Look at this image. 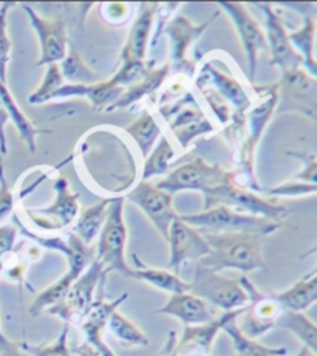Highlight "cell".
<instances>
[{
    "instance_id": "cell-3",
    "label": "cell",
    "mask_w": 317,
    "mask_h": 356,
    "mask_svg": "<svg viewBox=\"0 0 317 356\" xmlns=\"http://www.w3.org/2000/svg\"><path fill=\"white\" fill-rule=\"evenodd\" d=\"M184 223L198 229L202 234L206 232H247L266 237L280 229L282 223L270 218L243 214L227 207H213L198 212V214L180 216Z\"/></svg>"
},
{
    "instance_id": "cell-16",
    "label": "cell",
    "mask_w": 317,
    "mask_h": 356,
    "mask_svg": "<svg viewBox=\"0 0 317 356\" xmlns=\"http://www.w3.org/2000/svg\"><path fill=\"white\" fill-rule=\"evenodd\" d=\"M22 8L29 16L31 29L36 31L39 39L40 56L36 65L42 67L62 63L68 51V33L64 20L45 19L29 5H24Z\"/></svg>"
},
{
    "instance_id": "cell-25",
    "label": "cell",
    "mask_w": 317,
    "mask_h": 356,
    "mask_svg": "<svg viewBox=\"0 0 317 356\" xmlns=\"http://www.w3.org/2000/svg\"><path fill=\"white\" fill-rule=\"evenodd\" d=\"M273 294L282 310L303 313L317 300V270L308 273L288 290Z\"/></svg>"
},
{
    "instance_id": "cell-42",
    "label": "cell",
    "mask_w": 317,
    "mask_h": 356,
    "mask_svg": "<svg viewBox=\"0 0 317 356\" xmlns=\"http://www.w3.org/2000/svg\"><path fill=\"white\" fill-rule=\"evenodd\" d=\"M154 67V64L147 63H122L121 68L116 72L110 81L113 82L115 86L121 88H126L127 86H133L136 82H140L144 76H146L147 72Z\"/></svg>"
},
{
    "instance_id": "cell-10",
    "label": "cell",
    "mask_w": 317,
    "mask_h": 356,
    "mask_svg": "<svg viewBox=\"0 0 317 356\" xmlns=\"http://www.w3.org/2000/svg\"><path fill=\"white\" fill-rule=\"evenodd\" d=\"M217 15H213L208 22L202 25L192 24L188 17L175 16L170 22L164 26V33L169 38V53H170V72L184 73L188 76H194L195 73V63L189 58V51L197 39L202 36L204 30H208L211 22L216 19Z\"/></svg>"
},
{
    "instance_id": "cell-32",
    "label": "cell",
    "mask_w": 317,
    "mask_h": 356,
    "mask_svg": "<svg viewBox=\"0 0 317 356\" xmlns=\"http://www.w3.org/2000/svg\"><path fill=\"white\" fill-rule=\"evenodd\" d=\"M237 319L238 316L229 319L222 328V332H225L229 337L237 356H286L288 350L285 347H268L257 339L245 337L240 332Z\"/></svg>"
},
{
    "instance_id": "cell-13",
    "label": "cell",
    "mask_w": 317,
    "mask_h": 356,
    "mask_svg": "<svg viewBox=\"0 0 317 356\" xmlns=\"http://www.w3.org/2000/svg\"><path fill=\"white\" fill-rule=\"evenodd\" d=\"M13 222L20 234L25 236L26 238H31L33 242H36L38 246L45 250L59 251L60 254H64L68 262V270L72 275L79 277L82 273L87 270V266L95 260V248L93 246H87L82 243L73 232H70L67 237L60 236H39L36 232L30 231L25 225L20 222L17 216H13Z\"/></svg>"
},
{
    "instance_id": "cell-12",
    "label": "cell",
    "mask_w": 317,
    "mask_h": 356,
    "mask_svg": "<svg viewBox=\"0 0 317 356\" xmlns=\"http://www.w3.org/2000/svg\"><path fill=\"white\" fill-rule=\"evenodd\" d=\"M54 198L53 204L47 208H25V212L30 216L34 225H38L44 231L64 229L72 225L79 214V194L72 193L70 184L64 177H59L54 181Z\"/></svg>"
},
{
    "instance_id": "cell-39",
    "label": "cell",
    "mask_w": 317,
    "mask_h": 356,
    "mask_svg": "<svg viewBox=\"0 0 317 356\" xmlns=\"http://www.w3.org/2000/svg\"><path fill=\"white\" fill-rule=\"evenodd\" d=\"M64 86V78H62L60 68L58 64H50L44 74V79L38 87V90L30 95L29 102L33 106L45 104V102L51 101L53 95L56 93L59 88Z\"/></svg>"
},
{
    "instance_id": "cell-9",
    "label": "cell",
    "mask_w": 317,
    "mask_h": 356,
    "mask_svg": "<svg viewBox=\"0 0 317 356\" xmlns=\"http://www.w3.org/2000/svg\"><path fill=\"white\" fill-rule=\"evenodd\" d=\"M240 285L247 296V305L243 308L240 316H243L240 332L251 339L261 338L275 327V321L284 312L273 293H261L247 277L238 279Z\"/></svg>"
},
{
    "instance_id": "cell-24",
    "label": "cell",
    "mask_w": 317,
    "mask_h": 356,
    "mask_svg": "<svg viewBox=\"0 0 317 356\" xmlns=\"http://www.w3.org/2000/svg\"><path fill=\"white\" fill-rule=\"evenodd\" d=\"M202 79L209 81L211 84H213L216 92L222 95L227 102H231V106L234 107V111H236L237 115H243L247 108L252 106L250 95L245 90V87L234 76H229V74H225L223 72L217 70L212 64L203 65Z\"/></svg>"
},
{
    "instance_id": "cell-8",
    "label": "cell",
    "mask_w": 317,
    "mask_h": 356,
    "mask_svg": "<svg viewBox=\"0 0 317 356\" xmlns=\"http://www.w3.org/2000/svg\"><path fill=\"white\" fill-rule=\"evenodd\" d=\"M107 275L104 266L95 259L87 270L74 280L65 299L59 305L50 308L48 313L60 318L68 325L81 321L95 302V293L98 286H104Z\"/></svg>"
},
{
    "instance_id": "cell-48",
    "label": "cell",
    "mask_w": 317,
    "mask_h": 356,
    "mask_svg": "<svg viewBox=\"0 0 317 356\" xmlns=\"http://www.w3.org/2000/svg\"><path fill=\"white\" fill-rule=\"evenodd\" d=\"M295 356H316V352L309 350L308 347H303V346H302V348L299 350V353L295 355Z\"/></svg>"
},
{
    "instance_id": "cell-5",
    "label": "cell",
    "mask_w": 317,
    "mask_h": 356,
    "mask_svg": "<svg viewBox=\"0 0 317 356\" xmlns=\"http://www.w3.org/2000/svg\"><path fill=\"white\" fill-rule=\"evenodd\" d=\"M189 293L204 300L206 304L218 307L220 310L236 312L247 305V296L238 279L220 276L217 271L198 265L194 277L189 282Z\"/></svg>"
},
{
    "instance_id": "cell-27",
    "label": "cell",
    "mask_w": 317,
    "mask_h": 356,
    "mask_svg": "<svg viewBox=\"0 0 317 356\" xmlns=\"http://www.w3.org/2000/svg\"><path fill=\"white\" fill-rule=\"evenodd\" d=\"M169 74H170L169 63L161 67H152L146 76H144L140 82H136V84L130 86L129 88L124 90L122 97L108 108V112L116 111V108H127L130 106H133L135 102L141 101L143 98L149 97L152 93H155L158 88L164 84V81L169 78Z\"/></svg>"
},
{
    "instance_id": "cell-26",
    "label": "cell",
    "mask_w": 317,
    "mask_h": 356,
    "mask_svg": "<svg viewBox=\"0 0 317 356\" xmlns=\"http://www.w3.org/2000/svg\"><path fill=\"white\" fill-rule=\"evenodd\" d=\"M133 260V276L132 279L143 280L155 289L166 291L170 294L178 293H188L189 291V282H186L180 276L172 273L170 270H160V268H150L143 260L138 257V254H132Z\"/></svg>"
},
{
    "instance_id": "cell-49",
    "label": "cell",
    "mask_w": 317,
    "mask_h": 356,
    "mask_svg": "<svg viewBox=\"0 0 317 356\" xmlns=\"http://www.w3.org/2000/svg\"><path fill=\"white\" fill-rule=\"evenodd\" d=\"M3 271V259H0V275H2Z\"/></svg>"
},
{
    "instance_id": "cell-20",
    "label": "cell",
    "mask_w": 317,
    "mask_h": 356,
    "mask_svg": "<svg viewBox=\"0 0 317 356\" xmlns=\"http://www.w3.org/2000/svg\"><path fill=\"white\" fill-rule=\"evenodd\" d=\"M242 312L243 308L236 312H226L208 324L184 327L181 338L177 342L175 352L178 356H188L190 353H195V356H211L213 341H216L217 334L222 332L223 325L229 319L240 316Z\"/></svg>"
},
{
    "instance_id": "cell-41",
    "label": "cell",
    "mask_w": 317,
    "mask_h": 356,
    "mask_svg": "<svg viewBox=\"0 0 317 356\" xmlns=\"http://www.w3.org/2000/svg\"><path fill=\"white\" fill-rule=\"evenodd\" d=\"M13 3L0 5V82L6 84V68L11 59V40L8 36V22L6 16L13 8Z\"/></svg>"
},
{
    "instance_id": "cell-50",
    "label": "cell",
    "mask_w": 317,
    "mask_h": 356,
    "mask_svg": "<svg viewBox=\"0 0 317 356\" xmlns=\"http://www.w3.org/2000/svg\"><path fill=\"white\" fill-rule=\"evenodd\" d=\"M169 356H178V353L175 352V348H174V350H170V353H169Z\"/></svg>"
},
{
    "instance_id": "cell-19",
    "label": "cell",
    "mask_w": 317,
    "mask_h": 356,
    "mask_svg": "<svg viewBox=\"0 0 317 356\" xmlns=\"http://www.w3.org/2000/svg\"><path fill=\"white\" fill-rule=\"evenodd\" d=\"M129 299V293H122L120 298L113 300L95 299L92 307L79 321V328L86 338V344L93 347L101 356H116V353L107 346L104 341V332L108 324V319L115 310H118L124 300Z\"/></svg>"
},
{
    "instance_id": "cell-18",
    "label": "cell",
    "mask_w": 317,
    "mask_h": 356,
    "mask_svg": "<svg viewBox=\"0 0 317 356\" xmlns=\"http://www.w3.org/2000/svg\"><path fill=\"white\" fill-rule=\"evenodd\" d=\"M259 8L263 11L265 15V39L268 50H270L271 59L270 65L279 67L280 72L293 70V68H302L303 63L302 58L293 49L291 42H289L288 31L285 29L284 22L275 11L273 5L259 3Z\"/></svg>"
},
{
    "instance_id": "cell-15",
    "label": "cell",
    "mask_w": 317,
    "mask_h": 356,
    "mask_svg": "<svg viewBox=\"0 0 317 356\" xmlns=\"http://www.w3.org/2000/svg\"><path fill=\"white\" fill-rule=\"evenodd\" d=\"M220 10H223L227 17L232 20L236 31L242 42L243 50L247 58V72H250V79L256 78L257 70V58L260 51H268L266 39L263 29L252 15L247 11L243 3L236 2H220Z\"/></svg>"
},
{
    "instance_id": "cell-40",
    "label": "cell",
    "mask_w": 317,
    "mask_h": 356,
    "mask_svg": "<svg viewBox=\"0 0 317 356\" xmlns=\"http://www.w3.org/2000/svg\"><path fill=\"white\" fill-rule=\"evenodd\" d=\"M68 324L64 325L59 337L50 344L33 346L30 342H20V347L30 356H73L70 347H68Z\"/></svg>"
},
{
    "instance_id": "cell-31",
    "label": "cell",
    "mask_w": 317,
    "mask_h": 356,
    "mask_svg": "<svg viewBox=\"0 0 317 356\" xmlns=\"http://www.w3.org/2000/svg\"><path fill=\"white\" fill-rule=\"evenodd\" d=\"M0 102H2L5 112L8 115V120L13 121V124L16 126L19 135L22 136V140L26 143V146H29L30 152H36V136L39 134H50V130H42L34 126L33 122L26 118V115L20 111L16 99L13 98L10 88L6 87V84H2V82H0Z\"/></svg>"
},
{
    "instance_id": "cell-28",
    "label": "cell",
    "mask_w": 317,
    "mask_h": 356,
    "mask_svg": "<svg viewBox=\"0 0 317 356\" xmlns=\"http://www.w3.org/2000/svg\"><path fill=\"white\" fill-rule=\"evenodd\" d=\"M172 116L174 120L170 121V129L183 147H188L195 136L209 134L213 129L211 122L204 118L203 112L197 107H184Z\"/></svg>"
},
{
    "instance_id": "cell-1",
    "label": "cell",
    "mask_w": 317,
    "mask_h": 356,
    "mask_svg": "<svg viewBox=\"0 0 317 356\" xmlns=\"http://www.w3.org/2000/svg\"><path fill=\"white\" fill-rule=\"evenodd\" d=\"M204 241L209 245V254L200 260L198 265L212 271L237 270L251 273L265 270L263 238L247 232H206Z\"/></svg>"
},
{
    "instance_id": "cell-7",
    "label": "cell",
    "mask_w": 317,
    "mask_h": 356,
    "mask_svg": "<svg viewBox=\"0 0 317 356\" xmlns=\"http://www.w3.org/2000/svg\"><path fill=\"white\" fill-rule=\"evenodd\" d=\"M275 86H277V106L274 113L298 112L316 121V78L309 76L303 68H293V70L282 72V79Z\"/></svg>"
},
{
    "instance_id": "cell-4",
    "label": "cell",
    "mask_w": 317,
    "mask_h": 356,
    "mask_svg": "<svg viewBox=\"0 0 317 356\" xmlns=\"http://www.w3.org/2000/svg\"><path fill=\"white\" fill-rule=\"evenodd\" d=\"M204 211L213 207H227L243 214L270 218V220L282 223V218L286 217L288 209L282 204L266 200L252 191L243 188L234 178V172L229 180L213 186L203 193Z\"/></svg>"
},
{
    "instance_id": "cell-29",
    "label": "cell",
    "mask_w": 317,
    "mask_h": 356,
    "mask_svg": "<svg viewBox=\"0 0 317 356\" xmlns=\"http://www.w3.org/2000/svg\"><path fill=\"white\" fill-rule=\"evenodd\" d=\"M316 17L314 13H305L303 16V24L299 30L291 31L288 34L289 42L293 49L298 51L302 58V68L309 76H317V63L314 58V39H316Z\"/></svg>"
},
{
    "instance_id": "cell-17",
    "label": "cell",
    "mask_w": 317,
    "mask_h": 356,
    "mask_svg": "<svg viewBox=\"0 0 317 356\" xmlns=\"http://www.w3.org/2000/svg\"><path fill=\"white\" fill-rule=\"evenodd\" d=\"M124 198L136 204L147 216L149 220L154 223L156 231L164 238H168L170 223L177 217V212L172 207L174 195L156 188V184H152L150 181H140Z\"/></svg>"
},
{
    "instance_id": "cell-51",
    "label": "cell",
    "mask_w": 317,
    "mask_h": 356,
    "mask_svg": "<svg viewBox=\"0 0 317 356\" xmlns=\"http://www.w3.org/2000/svg\"><path fill=\"white\" fill-rule=\"evenodd\" d=\"M2 338H5V334L2 333V328H0V339H2Z\"/></svg>"
},
{
    "instance_id": "cell-35",
    "label": "cell",
    "mask_w": 317,
    "mask_h": 356,
    "mask_svg": "<svg viewBox=\"0 0 317 356\" xmlns=\"http://www.w3.org/2000/svg\"><path fill=\"white\" fill-rule=\"evenodd\" d=\"M76 279L78 277L72 275L70 271H67L64 276L56 280V282L48 285L47 289L40 291L36 299L33 300V304L30 307V316L38 318L39 314H42L44 312L50 310V308L59 305L62 300L65 299L68 290H70V286L73 285Z\"/></svg>"
},
{
    "instance_id": "cell-22",
    "label": "cell",
    "mask_w": 317,
    "mask_h": 356,
    "mask_svg": "<svg viewBox=\"0 0 317 356\" xmlns=\"http://www.w3.org/2000/svg\"><path fill=\"white\" fill-rule=\"evenodd\" d=\"M158 15L156 3L141 5L140 13L127 34V40L121 50L122 63H144L147 53V44L152 33V26Z\"/></svg>"
},
{
    "instance_id": "cell-21",
    "label": "cell",
    "mask_w": 317,
    "mask_h": 356,
    "mask_svg": "<svg viewBox=\"0 0 317 356\" xmlns=\"http://www.w3.org/2000/svg\"><path fill=\"white\" fill-rule=\"evenodd\" d=\"M155 314H168L180 321L184 327H195L208 324L217 316L209 308V305L192 293L170 294V298L161 308H156Z\"/></svg>"
},
{
    "instance_id": "cell-14",
    "label": "cell",
    "mask_w": 317,
    "mask_h": 356,
    "mask_svg": "<svg viewBox=\"0 0 317 356\" xmlns=\"http://www.w3.org/2000/svg\"><path fill=\"white\" fill-rule=\"evenodd\" d=\"M168 243L170 248L169 268L172 273L178 275L181 270V265L186 262H200L203 257L209 254V245L204 241V237L198 229L189 227L184 223L180 216H177L172 220L169 232H168Z\"/></svg>"
},
{
    "instance_id": "cell-34",
    "label": "cell",
    "mask_w": 317,
    "mask_h": 356,
    "mask_svg": "<svg viewBox=\"0 0 317 356\" xmlns=\"http://www.w3.org/2000/svg\"><path fill=\"white\" fill-rule=\"evenodd\" d=\"M124 130L132 136L144 159L152 152L156 140L161 136V127L149 111H143L132 124H129Z\"/></svg>"
},
{
    "instance_id": "cell-11",
    "label": "cell",
    "mask_w": 317,
    "mask_h": 356,
    "mask_svg": "<svg viewBox=\"0 0 317 356\" xmlns=\"http://www.w3.org/2000/svg\"><path fill=\"white\" fill-rule=\"evenodd\" d=\"M263 93L260 95V102L254 106L250 112H247V136L246 141L242 146V152H240V175H245L247 181L254 183V155H256V149L259 141L263 135L268 122L273 120L275 106H277V86H270L263 88Z\"/></svg>"
},
{
    "instance_id": "cell-2",
    "label": "cell",
    "mask_w": 317,
    "mask_h": 356,
    "mask_svg": "<svg viewBox=\"0 0 317 356\" xmlns=\"http://www.w3.org/2000/svg\"><path fill=\"white\" fill-rule=\"evenodd\" d=\"M124 195L110 197V207L98 236L95 259L104 266L107 273L116 271L124 277H132V266L126 260L127 227L124 222Z\"/></svg>"
},
{
    "instance_id": "cell-30",
    "label": "cell",
    "mask_w": 317,
    "mask_h": 356,
    "mask_svg": "<svg viewBox=\"0 0 317 356\" xmlns=\"http://www.w3.org/2000/svg\"><path fill=\"white\" fill-rule=\"evenodd\" d=\"M108 207H110V197L102 198V200L96 204H92V207L79 211L78 220H76L72 232L82 243L87 246H92L95 238L99 236L102 225L106 222Z\"/></svg>"
},
{
    "instance_id": "cell-46",
    "label": "cell",
    "mask_w": 317,
    "mask_h": 356,
    "mask_svg": "<svg viewBox=\"0 0 317 356\" xmlns=\"http://www.w3.org/2000/svg\"><path fill=\"white\" fill-rule=\"evenodd\" d=\"M0 356H30L26 353L20 344L15 341H10L8 338L0 339Z\"/></svg>"
},
{
    "instance_id": "cell-6",
    "label": "cell",
    "mask_w": 317,
    "mask_h": 356,
    "mask_svg": "<svg viewBox=\"0 0 317 356\" xmlns=\"http://www.w3.org/2000/svg\"><path fill=\"white\" fill-rule=\"evenodd\" d=\"M231 177L232 172L229 170L197 156V159L172 169L161 181L156 183V188L166 191L170 195L180 193V191H198L203 194L204 191L227 181Z\"/></svg>"
},
{
    "instance_id": "cell-47",
    "label": "cell",
    "mask_w": 317,
    "mask_h": 356,
    "mask_svg": "<svg viewBox=\"0 0 317 356\" xmlns=\"http://www.w3.org/2000/svg\"><path fill=\"white\" fill-rule=\"evenodd\" d=\"M72 353H73L74 356H101L98 352L95 350L93 347L86 344V342H82V344L73 347Z\"/></svg>"
},
{
    "instance_id": "cell-23",
    "label": "cell",
    "mask_w": 317,
    "mask_h": 356,
    "mask_svg": "<svg viewBox=\"0 0 317 356\" xmlns=\"http://www.w3.org/2000/svg\"><path fill=\"white\" fill-rule=\"evenodd\" d=\"M126 88L115 86L112 81H99L92 86H72L64 84L53 95L51 99L59 98H86L92 107L98 112H108L116 101H118Z\"/></svg>"
},
{
    "instance_id": "cell-43",
    "label": "cell",
    "mask_w": 317,
    "mask_h": 356,
    "mask_svg": "<svg viewBox=\"0 0 317 356\" xmlns=\"http://www.w3.org/2000/svg\"><path fill=\"white\" fill-rule=\"evenodd\" d=\"M317 189V184H309L299 180H289L279 186H274L270 189H259L260 194H265L268 197H298V195H308L314 194Z\"/></svg>"
},
{
    "instance_id": "cell-38",
    "label": "cell",
    "mask_w": 317,
    "mask_h": 356,
    "mask_svg": "<svg viewBox=\"0 0 317 356\" xmlns=\"http://www.w3.org/2000/svg\"><path fill=\"white\" fill-rule=\"evenodd\" d=\"M60 73L64 81H68L72 86H92L96 84V74L90 67H88L82 58L73 49L67 51V56L62 60Z\"/></svg>"
},
{
    "instance_id": "cell-33",
    "label": "cell",
    "mask_w": 317,
    "mask_h": 356,
    "mask_svg": "<svg viewBox=\"0 0 317 356\" xmlns=\"http://www.w3.org/2000/svg\"><path fill=\"white\" fill-rule=\"evenodd\" d=\"M275 327L291 332L302 342L303 347H308L313 352L317 350V327L303 313L284 310L275 321Z\"/></svg>"
},
{
    "instance_id": "cell-45",
    "label": "cell",
    "mask_w": 317,
    "mask_h": 356,
    "mask_svg": "<svg viewBox=\"0 0 317 356\" xmlns=\"http://www.w3.org/2000/svg\"><path fill=\"white\" fill-rule=\"evenodd\" d=\"M17 234L19 231L15 225H2L0 227V259H3V256L10 254L15 250Z\"/></svg>"
},
{
    "instance_id": "cell-36",
    "label": "cell",
    "mask_w": 317,
    "mask_h": 356,
    "mask_svg": "<svg viewBox=\"0 0 317 356\" xmlns=\"http://www.w3.org/2000/svg\"><path fill=\"white\" fill-rule=\"evenodd\" d=\"M175 149L172 147L166 136H160V143L155 149H152V152L144 161L141 181H149L150 178L158 175H168L170 172V168L174 166L172 160L175 159Z\"/></svg>"
},
{
    "instance_id": "cell-44",
    "label": "cell",
    "mask_w": 317,
    "mask_h": 356,
    "mask_svg": "<svg viewBox=\"0 0 317 356\" xmlns=\"http://www.w3.org/2000/svg\"><path fill=\"white\" fill-rule=\"evenodd\" d=\"M15 209V194L5 177L3 161L0 159V222L8 217Z\"/></svg>"
},
{
    "instance_id": "cell-37",
    "label": "cell",
    "mask_w": 317,
    "mask_h": 356,
    "mask_svg": "<svg viewBox=\"0 0 317 356\" xmlns=\"http://www.w3.org/2000/svg\"><path fill=\"white\" fill-rule=\"evenodd\" d=\"M108 330L113 337L126 347H147L149 338L133 321L124 316L122 313L115 310L108 319Z\"/></svg>"
}]
</instances>
